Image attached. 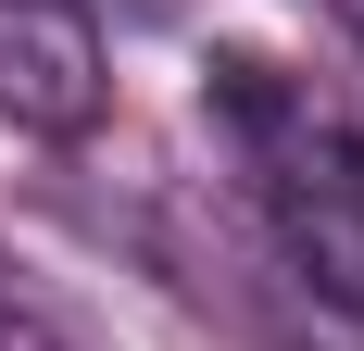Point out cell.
<instances>
[{"instance_id":"cell-1","label":"cell","mask_w":364,"mask_h":351,"mask_svg":"<svg viewBox=\"0 0 364 351\" xmlns=\"http://www.w3.org/2000/svg\"><path fill=\"white\" fill-rule=\"evenodd\" d=\"M113 50L88 0H0V126L26 139H101Z\"/></svg>"},{"instance_id":"cell-2","label":"cell","mask_w":364,"mask_h":351,"mask_svg":"<svg viewBox=\"0 0 364 351\" xmlns=\"http://www.w3.org/2000/svg\"><path fill=\"white\" fill-rule=\"evenodd\" d=\"M264 188H277V239H289V276L339 314H364V151L327 126H289L264 151Z\"/></svg>"},{"instance_id":"cell-3","label":"cell","mask_w":364,"mask_h":351,"mask_svg":"<svg viewBox=\"0 0 364 351\" xmlns=\"http://www.w3.org/2000/svg\"><path fill=\"white\" fill-rule=\"evenodd\" d=\"M0 351H88V339H75V326L50 314V301H38L13 264H0Z\"/></svg>"}]
</instances>
